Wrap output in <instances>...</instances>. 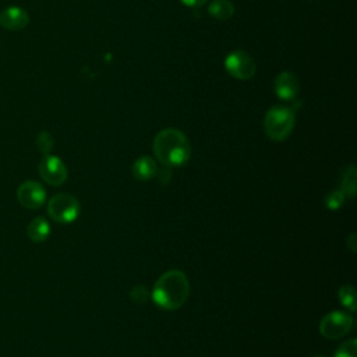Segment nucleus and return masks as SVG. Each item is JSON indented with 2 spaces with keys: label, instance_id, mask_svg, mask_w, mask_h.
<instances>
[{
  "label": "nucleus",
  "instance_id": "15",
  "mask_svg": "<svg viewBox=\"0 0 357 357\" xmlns=\"http://www.w3.org/2000/svg\"><path fill=\"white\" fill-rule=\"evenodd\" d=\"M337 297L340 304L349 311V312H354L356 307H357V297H356V289L351 284H343L339 291H337Z\"/></svg>",
  "mask_w": 357,
  "mask_h": 357
},
{
  "label": "nucleus",
  "instance_id": "9",
  "mask_svg": "<svg viewBox=\"0 0 357 357\" xmlns=\"http://www.w3.org/2000/svg\"><path fill=\"white\" fill-rule=\"evenodd\" d=\"M275 93L282 100H293L300 91V81L296 74L290 71H283L275 78Z\"/></svg>",
  "mask_w": 357,
  "mask_h": 357
},
{
  "label": "nucleus",
  "instance_id": "4",
  "mask_svg": "<svg viewBox=\"0 0 357 357\" xmlns=\"http://www.w3.org/2000/svg\"><path fill=\"white\" fill-rule=\"evenodd\" d=\"M79 201L67 192L53 195L47 201V215L60 225L73 223L79 216Z\"/></svg>",
  "mask_w": 357,
  "mask_h": 357
},
{
  "label": "nucleus",
  "instance_id": "8",
  "mask_svg": "<svg viewBox=\"0 0 357 357\" xmlns=\"http://www.w3.org/2000/svg\"><path fill=\"white\" fill-rule=\"evenodd\" d=\"M17 199L26 209H38L46 201V190L40 183L26 180L17 188Z\"/></svg>",
  "mask_w": 357,
  "mask_h": 357
},
{
  "label": "nucleus",
  "instance_id": "7",
  "mask_svg": "<svg viewBox=\"0 0 357 357\" xmlns=\"http://www.w3.org/2000/svg\"><path fill=\"white\" fill-rule=\"evenodd\" d=\"M38 172L42 180L50 185H61L68 177V170L64 162L56 155H43L38 165Z\"/></svg>",
  "mask_w": 357,
  "mask_h": 357
},
{
  "label": "nucleus",
  "instance_id": "20",
  "mask_svg": "<svg viewBox=\"0 0 357 357\" xmlns=\"http://www.w3.org/2000/svg\"><path fill=\"white\" fill-rule=\"evenodd\" d=\"M346 245L351 252H356V250H357V236H356V233L349 234V237L346 240Z\"/></svg>",
  "mask_w": 357,
  "mask_h": 357
},
{
  "label": "nucleus",
  "instance_id": "6",
  "mask_svg": "<svg viewBox=\"0 0 357 357\" xmlns=\"http://www.w3.org/2000/svg\"><path fill=\"white\" fill-rule=\"evenodd\" d=\"M225 68L233 78L245 81L254 77L257 71V64L248 53L243 50H234L226 56Z\"/></svg>",
  "mask_w": 357,
  "mask_h": 357
},
{
  "label": "nucleus",
  "instance_id": "11",
  "mask_svg": "<svg viewBox=\"0 0 357 357\" xmlns=\"http://www.w3.org/2000/svg\"><path fill=\"white\" fill-rule=\"evenodd\" d=\"M158 165L153 158L144 155L139 156L131 166V173L138 181H148L153 178L158 173Z\"/></svg>",
  "mask_w": 357,
  "mask_h": 357
},
{
  "label": "nucleus",
  "instance_id": "3",
  "mask_svg": "<svg viewBox=\"0 0 357 357\" xmlns=\"http://www.w3.org/2000/svg\"><path fill=\"white\" fill-rule=\"evenodd\" d=\"M296 124V110L287 106L271 107L264 119V131L272 141H284L293 131Z\"/></svg>",
  "mask_w": 357,
  "mask_h": 357
},
{
  "label": "nucleus",
  "instance_id": "1",
  "mask_svg": "<svg viewBox=\"0 0 357 357\" xmlns=\"http://www.w3.org/2000/svg\"><path fill=\"white\" fill-rule=\"evenodd\" d=\"M190 296V280L180 269L163 272L155 282L151 297L153 303L166 311H176L184 305Z\"/></svg>",
  "mask_w": 357,
  "mask_h": 357
},
{
  "label": "nucleus",
  "instance_id": "19",
  "mask_svg": "<svg viewBox=\"0 0 357 357\" xmlns=\"http://www.w3.org/2000/svg\"><path fill=\"white\" fill-rule=\"evenodd\" d=\"M151 297L148 289L142 284H137L130 290V300L135 304H144Z\"/></svg>",
  "mask_w": 357,
  "mask_h": 357
},
{
  "label": "nucleus",
  "instance_id": "10",
  "mask_svg": "<svg viewBox=\"0 0 357 357\" xmlns=\"http://www.w3.org/2000/svg\"><path fill=\"white\" fill-rule=\"evenodd\" d=\"M28 22H29L28 13L18 6L7 7L0 13V25L8 31H20L25 28Z\"/></svg>",
  "mask_w": 357,
  "mask_h": 357
},
{
  "label": "nucleus",
  "instance_id": "14",
  "mask_svg": "<svg viewBox=\"0 0 357 357\" xmlns=\"http://www.w3.org/2000/svg\"><path fill=\"white\" fill-rule=\"evenodd\" d=\"M208 13L215 20L226 21L234 14V4L230 0H213L208 7Z\"/></svg>",
  "mask_w": 357,
  "mask_h": 357
},
{
  "label": "nucleus",
  "instance_id": "2",
  "mask_svg": "<svg viewBox=\"0 0 357 357\" xmlns=\"http://www.w3.org/2000/svg\"><path fill=\"white\" fill-rule=\"evenodd\" d=\"M156 159L167 167H178L188 162L191 145L185 134L177 128H165L159 131L152 144Z\"/></svg>",
  "mask_w": 357,
  "mask_h": 357
},
{
  "label": "nucleus",
  "instance_id": "17",
  "mask_svg": "<svg viewBox=\"0 0 357 357\" xmlns=\"http://www.w3.org/2000/svg\"><path fill=\"white\" fill-rule=\"evenodd\" d=\"M54 146V138L50 132L47 131H40L36 137V148L43 153V155H47L50 153V151L53 149Z\"/></svg>",
  "mask_w": 357,
  "mask_h": 357
},
{
  "label": "nucleus",
  "instance_id": "12",
  "mask_svg": "<svg viewBox=\"0 0 357 357\" xmlns=\"http://www.w3.org/2000/svg\"><path fill=\"white\" fill-rule=\"evenodd\" d=\"M26 236L32 243H43L50 236V225L43 216L32 219L26 227Z\"/></svg>",
  "mask_w": 357,
  "mask_h": 357
},
{
  "label": "nucleus",
  "instance_id": "21",
  "mask_svg": "<svg viewBox=\"0 0 357 357\" xmlns=\"http://www.w3.org/2000/svg\"><path fill=\"white\" fill-rule=\"evenodd\" d=\"M183 4L188 6V7H201L204 6L208 0H180Z\"/></svg>",
  "mask_w": 357,
  "mask_h": 357
},
{
  "label": "nucleus",
  "instance_id": "5",
  "mask_svg": "<svg viewBox=\"0 0 357 357\" xmlns=\"http://www.w3.org/2000/svg\"><path fill=\"white\" fill-rule=\"evenodd\" d=\"M353 328V317L346 311H331L319 321V333L329 340L346 336Z\"/></svg>",
  "mask_w": 357,
  "mask_h": 357
},
{
  "label": "nucleus",
  "instance_id": "13",
  "mask_svg": "<svg viewBox=\"0 0 357 357\" xmlns=\"http://www.w3.org/2000/svg\"><path fill=\"white\" fill-rule=\"evenodd\" d=\"M339 190L344 194L346 198H354L357 191V170L354 166H349L344 169L340 177Z\"/></svg>",
  "mask_w": 357,
  "mask_h": 357
},
{
  "label": "nucleus",
  "instance_id": "16",
  "mask_svg": "<svg viewBox=\"0 0 357 357\" xmlns=\"http://www.w3.org/2000/svg\"><path fill=\"white\" fill-rule=\"evenodd\" d=\"M346 197L340 190H333L331 192H328L324 198V204L329 211H337L342 208V205L344 204Z\"/></svg>",
  "mask_w": 357,
  "mask_h": 357
},
{
  "label": "nucleus",
  "instance_id": "18",
  "mask_svg": "<svg viewBox=\"0 0 357 357\" xmlns=\"http://www.w3.org/2000/svg\"><path fill=\"white\" fill-rule=\"evenodd\" d=\"M356 354H357V340L349 339L336 349L333 357H356Z\"/></svg>",
  "mask_w": 357,
  "mask_h": 357
}]
</instances>
